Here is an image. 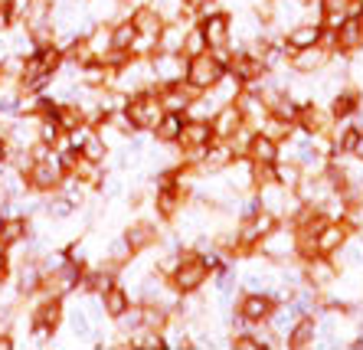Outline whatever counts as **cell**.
I'll return each instance as SVG.
<instances>
[{"instance_id":"cell-14","label":"cell","mask_w":363,"mask_h":350,"mask_svg":"<svg viewBox=\"0 0 363 350\" xmlns=\"http://www.w3.org/2000/svg\"><path fill=\"white\" fill-rule=\"evenodd\" d=\"M314 36H318V33H314V30H301V33L295 36V43H298V46H308V43H311V40H314Z\"/></svg>"},{"instance_id":"cell-11","label":"cell","mask_w":363,"mask_h":350,"mask_svg":"<svg viewBox=\"0 0 363 350\" xmlns=\"http://www.w3.org/2000/svg\"><path fill=\"white\" fill-rule=\"evenodd\" d=\"M10 272H13V265H10V252H4V249H0V282H7Z\"/></svg>"},{"instance_id":"cell-5","label":"cell","mask_w":363,"mask_h":350,"mask_svg":"<svg viewBox=\"0 0 363 350\" xmlns=\"http://www.w3.org/2000/svg\"><path fill=\"white\" fill-rule=\"evenodd\" d=\"M151 72L161 79V82H177V79L186 72V66H180L177 52H161V56L154 60V69H151Z\"/></svg>"},{"instance_id":"cell-9","label":"cell","mask_w":363,"mask_h":350,"mask_svg":"<svg viewBox=\"0 0 363 350\" xmlns=\"http://www.w3.org/2000/svg\"><path fill=\"white\" fill-rule=\"evenodd\" d=\"M200 282H203V265L200 262H186V265H180V269H177V285L184 291L196 288Z\"/></svg>"},{"instance_id":"cell-7","label":"cell","mask_w":363,"mask_h":350,"mask_svg":"<svg viewBox=\"0 0 363 350\" xmlns=\"http://www.w3.org/2000/svg\"><path fill=\"white\" fill-rule=\"evenodd\" d=\"M135 40H138V30H135V23H131V20H125V23H118V26H111V50L131 52Z\"/></svg>"},{"instance_id":"cell-8","label":"cell","mask_w":363,"mask_h":350,"mask_svg":"<svg viewBox=\"0 0 363 350\" xmlns=\"http://www.w3.org/2000/svg\"><path fill=\"white\" fill-rule=\"evenodd\" d=\"M186 76H190V82H194V86H210L213 79L220 76V69H216V62L196 60L194 66H186Z\"/></svg>"},{"instance_id":"cell-3","label":"cell","mask_w":363,"mask_h":350,"mask_svg":"<svg viewBox=\"0 0 363 350\" xmlns=\"http://www.w3.org/2000/svg\"><path fill=\"white\" fill-rule=\"evenodd\" d=\"M52 118H56V125H60L62 131H76V128H82L85 125V111H82V105H79L76 98H69V102H56Z\"/></svg>"},{"instance_id":"cell-6","label":"cell","mask_w":363,"mask_h":350,"mask_svg":"<svg viewBox=\"0 0 363 350\" xmlns=\"http://www.w3.org/2000/svg\"><path fill=\"white\" fill-rule=\"evenodd\" d=\"M125 242L131 252H141V249H147L154 242V226L151 222H131L125 232Z\"/></svg>"},{"instance_id":"cell-2","label":"cell","mask_w":363,"mask_h":350,"mask_svg":"<svg viewBox=\"0 0 363 350\" xmlns=\"http://www.w3.org/2000/svg\"><path fill=\"white\" fill-rule=\"evenodd\" d=\"M30 236H33L30 216H23V213H7L4 216V226H0V249H4V252L23 246Z\"/></svg>"},{"instance_id":"cell-4","label":"cell","mask_w":363,"mask_h":350,"mask_svg":"<svg viewBox=\"0 0 363 350\" xmlns=\"http://www.w3.org/2000/svg\"><path fill=\"white\" fill-rule=\"evenodd\" d=\"M99 301H101V311L108 317H121L131 307V301H128V291L121 288V285H111V288H105L99 295Z\"/></svg>"},{"instance_id":"cell-13","label":"cell","mask_w":363,"mask_h":350,"mask_svg":"<svg viewBox=\"0 0 363 350\" xmlns=\"http://www.w3.org/2000/svg\"><path fill=\"white\" fill-rule=\"evenodd\" d=\"M10 157V137L7 131H0V161H7Z\"/></svg>"},{"instance_id":"cell-15","label":"cell","mask_w":363,"mask_h":350,"mask_svg":"<svg viewBox=\"0 0 363 350\" xmlns=\"http://www.w3.org/2000/svg\"><path fill=\"white\" fill-rule=\"evenodd\" d=\"M0 7H10V0H0Z\"/></svg>"},{"instance_id":"cell-12","label":"cell","mask_w":363,"mask_h":350,"mask_svg":"<svg viewBox=\"0 0 363 350\" xmlns=\"http://www.w3.org/2000/svg\"><path fill=\"white\" fill-rule=\"evenodd\" d=\"M10 347H17V337H13V331L0 327V350H10Z\"/></svg>"},{"instance_id":"cell-1","label":"cell","mask_w":363,"mask_h":350,"mask_svg":"<svg viewBox=\"0 0 363 350\" xmlns=\"http://www.w3.org/2000/svg\"><path fill=\"white\" fill-rule=\"evenodd\" d=\"M20 174H23L30 193H60L62 180H66V167H62L60 151L46 154V157H33Z\"/></svg>"},{"instance_id":"cell-10","label":"cell","mask_w":363,"mask_h":350,"mask_svg":"<svg viewBox=\"0 0 363 350\" xmlns=\"http://www.w3.org/2000/svg\"><path fill=\"white\" fill-rule=\"evenodd\" d=\"M223 30H226V23H223L220 17H216L210 26H206V36H210V43H223Z\"/></svg>"}]
</instances>
